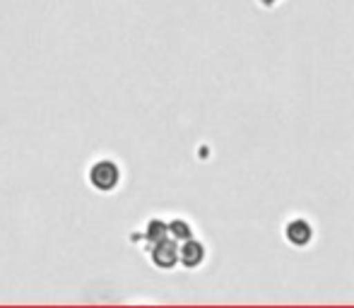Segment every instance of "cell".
<instances>
[{
	"mask_svg": "<svg viewBox=\"0 0 354 308\" xmlns=\"http://www.w3.org/2000/svg\"><path fill=\"white\" fill-rule=\"evenodd\" d=\"M157 262L162 267H171L174 262H176V258H178V251H176V246H174V243H159V253L157 256Z\"/></svg>",
	"mask_w": 354,
	"mask_h": 308,
	"instance_id": "obj_3",
	"label": "cell"
},
{
	"mask_svg": "<svg viewBox=\"0 0 354 308\" xmlns=\"http://www.w3.org/2000/svg\"><path fill=\"white\" fill-rule=\"evenodd\" d=\"M263 3H268V5H270V3H275V0H263Z\"/></svg>",
	"mask_w": 354,
	"mask_h": 308,
	"instance_id": "obj_5",
	"label": "cell"
},
{
	"mask_svg": "<svg viewBox=\"0 0 354 308\" xmlns=\"http://www.w3.org/2000/svg\"><path fill=\"white\" fill-rule=\"evenodd\" d=\"M203 258H205V248H203L198 241H188L186 246L181 248V260H183V265L196 267V265H201V262H203Z\"/></svg>",
	"mask_w": 354,
	"mask_h": 308,
	"instance_id": "obj_2",
	"label": "cell"
},
{
	"mask_svg": "<svg viewBox=\"0 0 354 308\" xmlns=\"http://www.w3.org/2000/svg\"><path fill=\"white\" fill-rule=\"evenodd\" d=\"M284 236H287V241L292 243V246L304 248V246H308V241L313 238V229L306 220H292L284 227Z\"/></svg>",
	"mask_w": 354,
	"mask_h": 308,
	"instance_id": "obj_1",
	"label": "cell"
},
{
	"mask_svg": "<svg viewBox=\"0 0 354 308\" xmlns=\"http://www.w3.org/2000/svg\"><path fill=\"white\" fill-rule=\"evenodd\" d=\"M174 233H176L178 238H188L191 236V227L183 224V222H176V224H174Z\"/></svg>",
	"mask_w": 354,
	"mask_h": 308,
	"instance_id": "obj_4",
	"label": "cell"
}]
</instances>
